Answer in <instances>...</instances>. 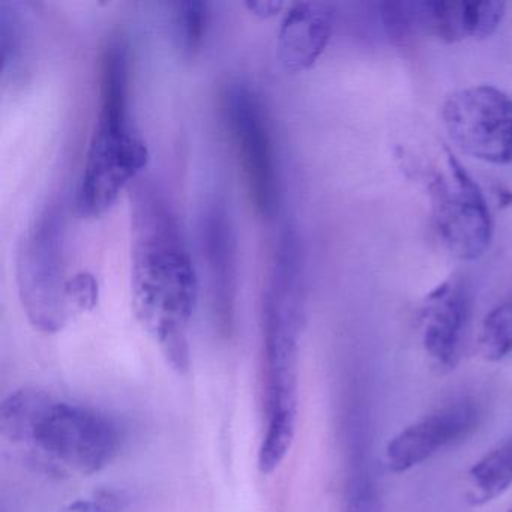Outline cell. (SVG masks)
<instances>
[{
  "label": "cell",
  "instance_id": "cell-1",
  "mask_svg": "<svg viewBox=\"0 0 512 512\" xmlns=\"http://www.w3.org/2000/svg\"><path fill=\"white\" fill-rule=\"evenodd\" d=\"M130 208L134 313L172 368L187 373L199 290L193 259L172 205L151 178L131 185Z\"/></svg>",
  "mask_w": 512,
  "mask_h": 512
},
{
  "label": "cell",
  "instance_id": "cell-2",
  "mask_svg": "<svg viewBox=\"0 0 512 512\" xmlns=\"http://www.w3.org/2000/svg\"><path fill=\"white\" fill-rule=\"evenodd\" d=\"M2 436L50 475L89 476L121 451L122 431L106 413L23 388L0 404Z\"/></svg>",
  "mask_w": 512,
  "mask_h": 512
},
{
  "label": "cell",
  "instance_id": "cell-3",
  "mask_svg": "<svg viewBox=\"0 0 512 512\" xmlns=\"http://www.w3.org/2000/svg\"><path fill=\"white\" fill-rule=\"evenodd\" d=\"M98 83V115L76 194L82 217L104 214L149 161L148 146L131 119L130 47L124 38H112L104 47Z\"/></svg>",
  "mask_w": 512,
  "mask_h": 512
},
{
  "label": "cell",
  "instance_id": "cell-4",
  "mask_svg": "<svg viewBox=\"0 0 512 512\" xmlns=\"http://www.w3.org/2000/svg\"><path fill=\"white\" fill-rule=\"evenodd\" d=\"M64 248V208L49 203L23 232L16 256L20 302L31 325L44 334L62 331L74 313Z\"/></svg>",
  "mask_w": 512,
  "mask_h": 512
},
{
  "label": "cell",
  "instance_id": "cell-5",
  "mask_svg": "<svg viewBox=\"0 0 512 512\" xmlns=\"http://www.w3.org/2000/svg\"><path fill=\"white\" fill-rule=\"evenodd\" d=\"M224 112L251 205L260 217L272 218L280 205V175L262 101L248 83L235 82L224 95Z\"/></svg>",
  "mask_w": 512,
  "mask_h": 512
},
{
  "label": "cell",
  "instance_id": "cell-6",
  "mask_svg": "<svg viewBox=\"0 0 512 512\" xmlns=\"http://www.w3.org/2000/svg\"><path fill=\"white\" fill-rule=\"evenodd\" d=\"M451 179L433 173L428 179L433 220L443 244L454 256L476 260L484 256L493 238V218L479 185L446 151Z\"/></svg>",
  "mask_w": 512,
  "mask_h": 512
},
{
  "label": "cell",
  "instance_id": "cell-7",
  "mask_svg": "<svg viewBox=\"0 0 512 512\" xmlns=\"http://www.w3.org/2000/svg\"><path fill=\"white\" fill-rule=\"evenodd\" d=\"M442 119L455 145L496 166L512 163V97L490 85L461 89L446 98Z\"/></svg>",
  "mask_w": 512,
  "mask_h": 512
},
{
  "label": "cell",
  "instance_id": "cell-8",
  "mask_svg": "<svg viewBox=\"0 0 512 512\" xmlns=\"http://www.w3.org/2000/svg\"><path fill=\"white\" fill-rule=\"evenodd\" d=\"M199 235L215 326L221 335L230 337L238 304V245L226 203L214 200L206 206L200 217Z\"/></svg>",
  "mask_w": 512,
  "mask_h": 512
},
{
  "label": "cell",
  "instance_id": "cell-9",
  "mask_svg": "<svg viewBox=\"0 0 512 512\" xmlns=\"http://www.w3.org/2000/svg\"><path fill=\"white\" fill-rule=\"evenodd\" d=\"M481 410L470 398H460L428 413L401 430L386 446L388 469L404 473L449 446L457 445L478 428Z\"/></svg>",
  "mask_w": 512,
  "mask_h": 512
},
{
  "label": "cell",
  "instance_id": "cell-10",
  "mask_svg": "<svg viewBox=\"0 0 512 512\" xmlns=\"http://www.w3.org/2000/svg\"><path fill=\"white\" fill-rule=\"evenodd\" d=\"M467 313L466 295L449 281H443L425 298L422 343L442 370H452L460 359Z\"/></svg>",
  "mask_w": 512,
  "mask_h": 512
},
{
  "label": "cell",
  "instance_id": "cell-11",
  "mask_svg": "<svg viewBox=\"0 0 512 512\" xmlns=\"http://www.w3.org/2000/svg\"><path fill=\"white\" fill-rule=\"evenodd\" d=\"M334 14L320 2H296L287 8L278 32V56L292 73L316 64L331 40Z\"/></svg>",
  "mask_w": 512,
  "mask_h": 512
},
{
  "label": "cell",
  "instance_id": "cell-12",
  "mask_svg": "<svg viewBox=\"0 0 512 512\" xmlns=\"http://www.w3.org/2000/svg\"><path fill=\"white\" fill-rule=\"evenodd\" d=\"M512 485V436L479 458L467 473L466 496L481 506L502 496Z\"/></svg>",
  "mask_w": 512,
  "mask_h": 512
},
{
  "label": "cell",
  "instance_id": "cell-13",
  "mask_svg": "<svg viewBox=\"0 0 512 512\" xmlns=\"http://www.w3.org/2000/svg\"><path fill=\"white\" fill-rule=\"evenodd\" d=\"M26 37L23 20L14 5L0 7V61L4 82L17 83L25 73Z\"/></svg>",
  "mask_w": 512,
  "mask_h": 512
},
{
  "label": "cell",
  "instance_id": "cell-14",
  "mask_svg": "<svg viewBox=\"0 0 512 512\" xmlns=\"http://www.w3.org/2000/svg\"><path fill=\"white\" fill-rule=\"evenodd\" d=\"M419 25L445 43L466 40V7L461 2L430 0L418 4Z\"/></svg>",
  "mask_w": 512,
  "mask_h": 512
},
{
  "label": "cell",
  "instance_id": "cell-15",
  "mask_svg": "<svg viewBox=\"0 0 512 512\" xmlns=\"http://www.w3.org/2000/svg\"><path fill=\"white\" fill-rule=\"evenodd\" d=\"M479 349L487 361L499 362L512 353V298L496 305L481 326Z\"/></svg>",
  "mask_w": 512,
  "mask_h": 512
},
{
  "label": "cell",
  "instance_id": "cell-16",
  "mask_svg": "<svg viewBox=\"0 0 512 512\" xmlns=\"http://www.w3.org/2000/svg\"><path fill=\"white\" fill-rule=\"evenodd\" d=\"M209 25L208 4L202 0H184L176 5L175 28L179 46L187 55L202 47Z\"/></svg>",
  "mask_w": 512,
  "mask_h": 512
},
{
  "label": "cell",
  "instance_id": "cell-17",
  "mask_svg": "<svg viewBox=\"0 0 512 512\" xmlns=\"http://www.w3.org/2000/svg\"><path fill=\"white\" fill-rule=\"evenodd\" d=\"M380 16L389 40L395 46L401 47L409 44L413 32L419 25L418 4L409 2H385L380 5Z\"/></svg>",
  "mask_w": 512,
  "mask_h": 512
},
{
  "label": "cell",
  "instance_id": "cell-18",
  "mask_svg": "<svg viewBox=\"0 0 512 512\" xmlns=\"http://www.w3.org/2000/svg\"><path fill=\"white\" fill-rule=\"evenodd\" d=\"M467 35L473 40H487L499 28L505 16V4L496 0H464Z\"/></svg>",
  "mask_w": 512,
  "mask_h": 512
},
{
  "label": "cell",
  "instance_id": "cell-19",
  "mask_svg": "<svg viewBox=\"0 0 512 512\" xmlns=\"http://www.w3.org/2000/svg\"><path fill=\"white\" fill-rule=\"evenodd\" d=\"M127 505V497L121 491L100 490L71 503L65 512H124Z\"/></svg>",
  "mask_w": 512,
  "mask_h": 512
},
{
  "label": "cell",
  "instance_id": "cell-20",
  "mask_svg": "<svg viewBox=\"0 0 512 512\" xmlns=\"http://www.w3.org/2000/svg\"><path fill=\"white\" fill-rule=\"evenodd\" d=\"M68 296L74 311H85L97 304V283L92 275H76L68 281Z\"/></svg>",
  "mask_w": 512,
  "mask_h": 512
},
{
  "label": "cell",
  "instance_id": "cell-21",
  "mask_svg": "<svg viewBox=\"0 0 512 512\" xmlns=\"http://www.w3.org/2000/svg\"><path fill=\"white\" fill-rule=\"evenodd\" d=\"M344 512H382L379 497L367 481H356L350 487Z\"/></svg>",
  "mask_w": 512,
  "mask_h": 512
},
{
  "label": "cell",
  "instance_id": "cell-22",
  "mask_svg": "<svg viewBox=\"0 0 512 512\" xmlns=\"http://www.w3.org/2000/svg\"><path fill=\"white\" fill-rule=\"evenodd\" d=\"M247 7L250 8L251 11H254V14H259L262 17L274 16L275 13L283 8V4L281 2H248Z\"/></svg>",
  "mask_w": 512,
  "mask_h": 512
},
{
  "label": "cell",
  "instance_id": "cell-23",
  "mask_svg": "<svg viewBox=\"0 0 512 512\" xmlns=\"http://www.w3.org/2000/svg\"><path fill=\"white\" fill-rule=\"evenodd\" d=\"M497 202L502 208H506V206L512 205V191L508 190V188L499 187L496 193Z\"/></svg>",
  "mask_w": 512,
  "mask_h": 512
},
{
  "label": "cell",
  "instance_id": "cell-24",
  "mask_svg": "<svg viewBox=\"0 0 512 512\" xmlns=\"http://www.w3.org/2000/svg\"><path fill=\"white\" fill-rule=\"evenodd\" d=\"M508 512H512V506H511V508L508 509Z\"/></svg>",
  "mask_w": 512,
  "mask_h": 512
}]
</instances>
